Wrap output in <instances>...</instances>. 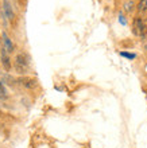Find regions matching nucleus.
Instances as JSON below:
<instances>
[{
  "instance_id": "2",
  "label": "nucleus",
  "mask_w": 147,
  "mask_h": 148,
  "mask_svg": "<svg viewBox=\"0 0 147 148\" xmlns=\"http://www.w3.org/2000/svg\"><path fill=\"white\" fill-rule=\"evenodd\" d=\"M132 34L138 38L143 36V16L136 15L132 19Z\"/></svg>"
},
{
  "instance_id": "7",
  "label": "nucleus",
  "mask_w": 147,
  "mask_h": 148,
  "mask_svg": "<svg viewBox=\"0 0 147 148\" xmlns=\"http://www.w3.org/2000/svg\"><path fill=\"white\" fill-rule=\"evenodd\" d=\"M136 12L138 15H143L147 12V0H139L136 4Z\"/></svg>"
},
{
  "instance_id": "5",
  "label": "nucleus",
  "mask_w": 147,
  "mask_h": 148,
  "mask_svg": "<svg viewBox=\"0 0 147 148\" xmlns=\"http://www.w3.org/2000/svg\"><path fill=\"white\" fill-rule=\"evenodd\" d=\"M123 11L126 12V14H132L134 11H136L135 0H126L123 3Z\"/></svg>"
},
{
  "instance_id": "1",
  "label": "nucleus",
  "mask_w": 147,
  "mask_h": 148,
  "mask_svg": "<svg viewBox=\"0 0 147 148\" xmlns=\"http://www.w3.org/2000/svg\"><path fill=\"white\" fill-rule=\"evenodd\" d=\"M14 66H15V70L18 73L23 74L28 70V66H30V59L26 54H18L15 57V63H14Z\"/></svg>"
},
{
  "instance_id": "6",
  "label": "nucleus",
  "mask_w": 147,
  "mask_h": 148,
  "mask_svg": "<svg viewBox=\"0 0 147 148\" xmlns=\"http://www.w3.org/2000/svg\"><path fill=\"white\" fill-rule=\"evenodd\" d=\"M1 36H3V43H4V49L8 51V53H12V50H14V45H12L11 39L8 38V35L6 34V32H1Z\"/></svg>"
},
{
  "instance_id": "3",
  "label": "nucleus",
  "mask_w": 147,
  "mask_h": 148,
  "mask_svg": "<svg viewBox=\"0 0 147 148\" xmlns=\"http://www.w3.org/2000/svg\"><path fill=\"white\" fill-rule=\"evenodd\" d=\"M1 65H3V67L6 70L11 69V59L8 57V51L4 47H1Z\"/></svg>"
},
{
  "instance_id": "11",
  "label": "nucleus",
  "mask_w": 147,
  "mask_h": 148,
  "mask_svg": "<svg viewBox=\"0 0 147 148\" xmlns=\"http://www.w3.org/2000/svg\"><path fill=\"white\" fill-rule=\"evenodd\" d=\"M120 55H121V57H126V58H128V59H134L136 57L135 54H130V53H126V51H120Z\"/></svg>"
},
{
  "instance_id": "12",
  "label": "nucleus",
  "mask_w": 147,
  "mask_h": 148,
  "mask_svg": "<svg viewBox=\"0 0 147 148\" xmlns=\"http://www.w3.org/2000/svg\"><path fill=\"white\" fill-rule=\"evenodd\" d=\"M119 20H120V22H121V23H123V24H126V23H127V22H126V19H124V16L121 15V14H120V15H119Z\"/></svg>"
},
{
  "instance_id": "9",
  "label": "nucleus",
  "mask_w": 147,
  "mask_h": 148,
  "mask_svg": "<svg viewBox=\"0 0 147 148\" xmlns=\"http://www.w3.org/2000/svg\"><path fill=\"white\" fill-rule=\"evenodd\" d=\"M0 98L1 100H6L7 98V90H6V88H4V85L0 82Z\"/></svg>"
},
{
  "instance_id": "4",
  "label": "nucleus",
  "mask_w": 147,
  "mask_h": 148,
  "mask_svg": "<svg viewBox=\"0 0 147 148\" xmlns=\"http://www.w3.org/2000/svg\"><path fill=\"white\" fill-rule=\"evenodd\" d=\"M3 14L7 16L8 20L14 19V11H12V5L10 4L8 0H3Z\"/></svg>"
},
{
  "instance_id": "8",
  "label": "nucleus",
  "mask_w": 147,
  "mask_h": 148,
  "mask_svg": "<svg viewBox=\"0 0 147 148\" xmlns=\"http://www.w3.org/2000/svg\"><path fill=\"white\" fill-rule=\"evenodd\" d=\"M22 84H23L26 88H34V86L37 85V81L32 79V78H24V79H22Z\"/></svg>"
},
{
  "instance_id": "10",
  "label": "nucleus",
  "mask_w": 147,
  "mask_h": 148,
  "mask_svg": "<svg viewBox=\"0 0 147 148\" xmlns=\"http://www.w3.org/2000/svg\"><path fill=\"white\" fill-rule=\"evenodd\" d=\"M142 39H147V16H143V36Z\"/></svg>"
}]
</instances>
